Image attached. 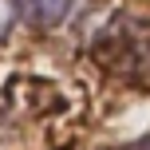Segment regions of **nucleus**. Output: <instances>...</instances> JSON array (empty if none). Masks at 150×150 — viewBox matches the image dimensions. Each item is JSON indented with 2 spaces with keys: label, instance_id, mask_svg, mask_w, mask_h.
Wrapping results in <instances>:
<instances>
[{
  "label": "nucleus",
  "instance_id": "f03ea898",
  "mask_svg": "<svg viewBox=\"0 0 150 150\" xmlns=\"http://www.w3.org/2000/svg\"><path fill=\"white\" fill-rule=\"evenodd\" d=\"M12 24H16V0H0V40L12 32Z\"/></svg>",
  "mask_w": 150,
  "mask_h": 150
},
{
  "label": "nucleus",
  "instance_id": "f257e3e1",
  "mask_svg": "<svg viewBox=\"0 0 150 150\" xmlns=\"http://www.w3.org/2000/svg\"><path fill=\"white\" fill-rule=\"evenodd\" d=\"M71 4L75 0H16V16H24L40 32H52V28H59L67 20Z\"/></svg>",
  "mask_w": 150,
  "mask_h": 150
}]
</instances>
